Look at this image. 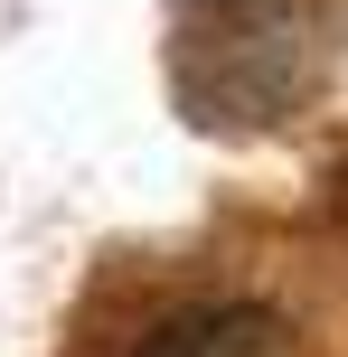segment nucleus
<instances>
[{
  "mask_svg": "<svg viewBox=\"0 0 348 357\" xmlns=\"http://www.w3.org/2000/svg\"><path fill=\"white\" fill-rule=\"evenodd\" d=\"M132 357H292V320L264 301H188L169 320H151Z\"/></svg>",
  "mask_w": 348,
  "mask_h": 357,
  "instance_id": "obj_1",
  "label": "nucleus"
}]
</instances>
